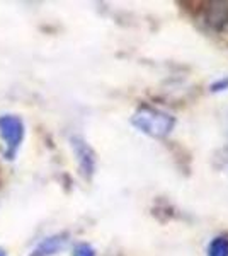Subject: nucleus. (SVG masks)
Masks as SVG:
<instances>
[{
  "label": "nucleus",
  "mask_w": 228,
  "mask_h": 256,
  "mask_svg": "<svg viewBox=\"0 0 228 256\" xmlns=\"http://www.w3.org/2000/svg\"><path fill=\"white\" fill-rule=\"evenodd\" d=\"M70 146H72V150H73V154H75L80 174L87 178V180H90L95 172V166H97L94 148L87 144L85 138L78 137V135H73V137L70 138Z\"/></svg>",
  "instance_id": "20e7f679"
},
{
  "label": "nucleus",
  "mask_w": 228,
  "mask_h": 256,
  "mask_svg": "<svg viewBox=\"0 0 228 256\" xmlns=\"http://www.w3.org/2000/svg\"><path fill=\"white\" fill-rule=\"evenodd\" d=\"M68 242V234H55V236L44 238L29 256H53L58 254L61 250H65Z\"/></svg>",
  "instance_id": "39448f33"
},
{
  "label": "nucleus",
  "mask_w": 228,
  "mask_h": 256,
  "mask_svg": "<svg viewBox=\"0 0 228 256\" xmlns=\"http://www.w3.org/2000/svg\"><path fill=\"white\" fill-rule=\"evenodd\" d=\"M208 256H228V234H218L206 248Z\"/></svg>",
  "instance_id": "423d86ee"
},
{
  "label": "nucleus",
  "mask_w": 228,
  "mask_h": 256,
  "mask_svg": "<svg viewBox=\"0 0 228 256\" xmlns=\"http://www.w3.org/2000/svg\"><path fill=\"white\" fill-rule=\"evenodd\" d=\"M131 125L152 138H165L176 126V118L159 108L142 106L131 116Z\"/></svg>",
  "instance_id": "f257e3e1"
},
{
  "label": "nucleus",
  "mask_w": 228,
  "mask_h": 256,
  "mask_svg": "<svg viewBox=\"0 0 228 256\" xmlns=\"http://www.w3.org/2000/svg\"><path fill=\"white\" fill-rule=\"evenodd\" d=\"M0 256H7V254H5V253H3V251H2V250H0Z\"/></svg>",
  "instance_id": "1a4fd4ad"
},
{
  "label": "nucleus",
  "mask_w": 228,
  "mask_h": 256,
  "mask_svg": "<svg viewBox=\"0 0 228 256\" xmlns=\"http://www.w3.org/2000/svg\"><path fill=\"white\" fill-rule=\"evenodd\" d=\"M205 7H196L200 12V19L210 31L218 34L228 32V2H201Z\"/></svg>",
  "instance_id": "7ed1b4c3"
},
{
  "label": "nucleus",
  "mask_w": 228,
  "mask_h": 256,
  "mask_svg": "<svg viewBox=\"0 0 228 256\" xmlns=\"http://www.w3.org/2000/svg\"><path fill=\"white\" fill-rule=\"evenodd\" d=\"M73 256H95V250L87 242H78L73 248Z\"/></svg>",
  "instance_id": "0eeeda50"
},
{
  "label": "nucleus",
  "mask_w": 228,
  "mask_h": 256,
  "mask_svg": "<svg viewBox=\"0 0 228 256\" xmlns=\"http://www.w3.org/2000/svg\"><path fill=\"white\" fill-rule=\"evenodd\" d=\"M210 90L213 94H218V92H225V90H228V77H220V79H217L213 82V84L210 86Z\"/></svg>",
  "instance_id": "6e6552de"
},
{
  "label": "nucleus",
  "mask_w": 228,
  "mask_h": 256,
  "mask_svg": "<svg viewBox=\"0 0 228 256\" xmlns=\"http://www.w3.org/2000/svg\"><path fill=\"white\" fill-rule=\"evenodd\" d=\"M24 122L15 114H2L0 116V137L3 140V156L7 160L15 159L20 146L24 142Z\"/></svg>",
  "instance_id": "f03ea898"
}]
</instances>
